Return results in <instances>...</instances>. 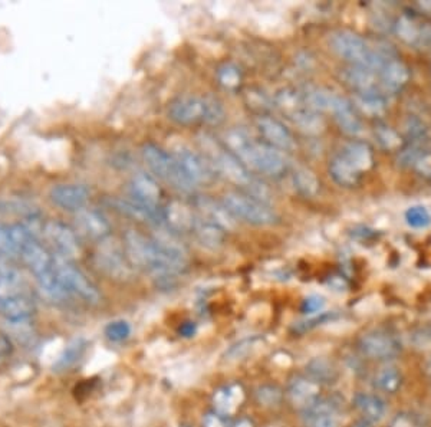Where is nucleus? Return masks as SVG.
Listing matches in <instances>:
<instances>
[{
  "label": "nucleus",
  "instance_id": "412c9836",
  "mask_svg": "<svg viewBox=\"0 0 431 427\" xmlns=\"http://www.w3.org/2000/svg\"><path fill=\"white\" fill-rule=\"evenodd\" d=\"M340 153L362 176L368 173L375 164L374 151L366 141L351 140L340 150Z\"/></svg>",
  "mask_w": 431,
  "mask_h": 427
},
{
  "label": "nucleus",
  "instance_id": "864d4df0",
  "mask_svg": "<svg viewBox=\"0 0 431 427\" xmlns=\"http://www.w3.org/2000/svg\"><path fill=\"white\" fill-rule=\"evenodd\" d=\"M352 427H373V424L368 423V421H366V420H359V421H356Z\"/></svg>",
  "mask_w": 431,
  "mask_h": 427
},
{
  "label": "nucleus",
  "instance_id": "473e14b6",
  "mask_svg": "<svg viewBox=\"0 0 431 427\" xmlns=\"http://www.w3.org/2000/svg\"><path fill=\"white\" fill-rule=\"evenodd\" d=\"M243 399L242 388L238 385H230L219 390L214 394V406L221 414H230L236 410Z\"/></svg>",
  "mask_w": 431,
  "mask_h": 427
},
{
  "label": "nucleus",
  "instance_id": "ddd939ff",
  "mask_svg": "<svg viewBox=\"0 0 431 427\" xmlns=\"http://www.w3.org/2000/svg\"><path fill=\"white\" fill-rule=\"evenodd\" d=\"M256 128L263 141L279 151H292L296 147L290 131L279 120L268 115L257 117Z\"/></svg>",
  "mask_w": 431,
  "mask_h": 427
},
{
  "label": "nucleus",
  "instance_id": "b1692460",
  "mask_svg": "<svg viewBox=\"0 0 431 427\" xmlns=\"http://www.w3.org/2000/svg\"><path fill=\"white\" fill-rule=\"evenodd\" d=\"M8 219H19L29 223L41 219V210L33 203L20 199H0V223Z\"/></svg>",
  "mask_w": 431,
  "mask_h": 427
},
{
  "label": "nucleus",
  "instance_id": "393cba45",
  "mask_svg": "<svg viewBox=\"0 0 431 427\" xmlns=\"http://www.w3.org/2000/svg\"><path fill=\"white\" fill-rule=\"evenodd\" d=\"M288 396L293 406L307 410L319 400V384L311 378H296L289 385Z\"/></svg>",
  "mask_w": 431,
  "mask_h": 427
},
{
  "label": "nucleus",
  "instance_id": "c03bdc74",
  "mask_svg": "<svg viewBox=\"0 0 431 427\" xmlns=\"http://www.w3.org/2000/svg\"><path fill=\"white\" fill-rule=\"evenodd\" d=\"M424 150H421L420 146L411 144L409 147H403L399 151V157H397V161H399V166L404 167V169H413L414 162L417 161V158L420 157V154Z\"/></svg>",
  "mask_w": 431,
  "mask_h": 427
},
{
  "label": "nucleus",
  "instance_id": "20e7f679",
  "mask_svg": "<svg viewBox=\"0 0 431 427\" xmlns=\"http://www.w3.org/2000/svg\"><path fill=\"white\" fill-rule=\"evenodd\" d=\"M141 154L150 172L157 179L164 180L183 193H191L194 190L193 183L186 177L173 153L165 151L157 144L147 143L143 146Z\"/></svg>",
  "mask_w": 431,
  "mask_h": 427
},
{
  "label": "nucleus",
  "instance_id": "4d7b16f0",
  "mask_svg": "<svg viewBox=\"0 0 431 427\" xmlns=\"http://www.w3.org/2000/svg\"><path fill=\"white\" fill-rule=\"evenodd\" d=\"M428 370L431 371V361H430V364H428Z\"/></svg>",
  "mask_w": 431,
  "mask_h": 427
},
{
  "label": "nucleus",
  "instance_id": "6ab92c4d",
  "mask_svg": "<svg viewBox=\"0 0 431 427\" xmlns=\"http://www.w3.org/2000/svg\"><path fill=\"white\" fill-rule=\"evenodd\" d=\"M37 312L35 304L23 295H0V314L12 324H23Z\"/></svg>",
  "mask_w": 431,
  "mask_h": 427
},
{
  "label": "nucleus",
  "instance_id": "58836bf2",
  "mask_svg": "<svg viewBox=\"0 0 431 427\" xmlns=\"http://www.w3.org/2000/svg\"><path fill=\"white\" fill-rule=\"evenodd\" d=\"M404 217H406L407 224L413 229H425L431 224V215L427 210V208L421 205L409 208Z\"/></svg>",
  "mask_w": 431,
  "mask_h": 427
},
{
  "label": "nucleus",
  "instance_id": "c85d7f7f",
  "mask_svg": "<svg viewBox=\"0 0 431 427\" xmlns=\"http://www.w3.org/2000/svg\"><path fill=\"white\" fill-rule=\"evenodd\" d=\"M305 420L308 427H338L337 410L333 403L318 400L305 410Z\"/></svg>",
  "mask_w": 431,
  "mask_h": 427
},
{
  "label": "nucleus",
  "instance_id": "a211bd4d",
  "mask_svg": "<svg viewBox=\"0 0 431 427\" xmlns=\"http://www.w3.org/2000/svg\"><path fill=\"white\" fill-rule=\"evenodd\" d=\"M341 79L355 92V95L381 92L378 74L368 68L348 65L341 71Z\"/></svg>",
  "mask_w": 431,
  "mask_h": 427
},
{
  "label": "nucleus",
  "instance_id": "e433bc0d",
  "mask_svg": "<svg viewBox=\"0 0 431 427\" xmlns=\"http://www.w3.org/2000/svg\"><path fill=\"white\" fill-rule=\"evenodd\" d=\"M401 384H403V374L394 366L382 367L375 376L377 388L387 394L397 393L401 388Z\"/></svg>",
  "mask_w": 431,
  "mask_h": 427
},
{
  "label": "nucleus",
  "instance_id": "7c9ffc66",
  "mask_svg": "<svg viewBox=\"0 0 431 427\" xmlns=\"http://www.w3.org/2000/svg\"><path fill=\"white\" fill-rule=\"evenodd\" d=\"M307 373L312 381L319 383H335L338 380V370L334 366L333 361H329L325 357L312 358L307 364Z\"/></svg>",
  "mask_w": 431,
  "mask_h": 427
},
{
  "label": "nucleus",
  "instance_id": "6e6d98bb",
  "mask_svg": "<svg viewBox=\"0 0 431 427\" xmlns=\"http://www.w3.org/2000/svg\"><path fill=\"white\" fill-rule=\"evenodd\" d=\"M236 427H252V423L247 421V420H242L240 423H238Z\"/></svg>",
  "mask_w": 431,
  "mask_h": 427
},
{
  "label": "nucleus",
  "instance_id": "3c124183",
  "mask_svg": "<svg viewBox=\"0 0 431 427\" xmlns=\"http://www.w3.org/2000/svg\"><path fill=\"white\" fill-rule=\"evenodd\" d=\"M205 427H223L220 419L214 414H209L206 419H205Z\"/></svg>",
  "mask_w": 431,
  "mask_h": 427
},
{
  "label": "nucleus",
  "instance_id": "a18cd8bd",
  "mask_svg": "<svg viewBox=\"0 0 431 427\" xmlns=\"http://www.w3.org/2000/svg\"><path fill=\"white\" fill-rule=\"evenodd\" d=\"M413 169L416 170V173L418 176H421L423 179L431 180V151L424 150L420 157L417 158V161L414 162Z\"/></svg>",
  "mask_w": 431,
  "mask_h": 427
},
{
  "label": "nucleus",
  "instance_id": "5fc2aeb1",
  "mask_svg": "<svg viewBox=\"0 0 431 427\" xmlns=\"http://www.w3.org/2000/svg\"><path fill=\"white\" fill-rule=\"evenodd\" d=\"M420 6L423 11H431V2H423L420 4Z\"/></svg>",
  "mask_w": 431,
  "mask_h": 427
},
{
  "label": "nucleus",
  "instance_id": "f704fd0d",
  "mask_svg": "<svg viewBox=\"0 0 431 427\" xmlns=\"http://www.w3.org/2000/svg\"><path fill=\"white\" fill-rule=\"evenodd\" d=\"M84 351H85L84 340L78 338V340L71 341L68 345H66L62 350V352L56 358V361L53 363V370L55 371H66V370H70L72 366H75L78 361L81 359Z\"/></svg>",
  "mask_w": 431,
  "mask_h": 427
},
{
  "label": "nucleus",
  "instance_id": "ea45409f",
  "mask_svg": "<svg viewBox=\"0 0 431 427\" xmlns=\"http://www.w3.org/2000/svg\"><path fill=\"white\" fill-rule=\"evenodd\" d=\"M105 337L112 343L125 341L131 336V325L125 319H115L105 325L104 328Z\"/></svg>",
  "mask_w": 431,
  "mask_h": 427
},
{
  "label": "nucleus",
  "instance_id": "a19ab883",
  "mask_svg": "<svg viewBox=\"0 0 431 427\" xmlns=\"http://www.w3.org/2000/svg\"><path fill=\"white\" fill-rule=\"evenodd\" d=\"M257 402L263 406L274 407L278 406L282 400V391L276 385H260L256 391Z\"/></svg>",
  "mask_w": 431,
  "mask_h": 427
},
{
  "label": "nucleus",
  "instance_id": "dca6fc26",
  "mask_svg": "<svg viewBox=\"0 0 431 427\" xmlns=\"http://www.w3.org/2000/svg\"><path fill=\"white\" fill-rule=\"evenodd\" d=\"M19 256L37 278L55 268V256L39 242V239H32L23 245L19 250Z\"/></svg>",
  "mask_w": 431,
  "mask_h": 427
},
{
  "label": "nucleus",
  "instance_id": "bb28decb",
  "mask_svg": "<svg viewBox=\"0 0 431 427\" xmlns=\"http://www.w3.org/2000/svg\"><path fill=\"white\" fill-rule=\"evenodd\" d=\"M354 406L362 416V420L371 424L382 421L387 416V404L377 394L358 393L354 397Z\"/></svg>",
  "mask_w": 431,
  "mask_h": 427
},
{
  "label": "nucleus",
  "instance_id": "f8f14e48",
  "mask_svg": "<svg viewBox=\"0 0 431 427\" xmlns=\"http://www.w3.org/2000/svg\"><path fill=\"white\" fill-rule=\"evenodd\" d=\"M77 232L85 239L101 243L111 238V224L107 217L95 209H84L75 213Z\"/></svg>",
  "mask_w": 431,
  "mask_h": 427
},
{
  "label": "nucleus",
  "instance_id": "37998d69",
  "mask_svg": "<svg viewBox=\"0 0 431 427\" xmlns=\"http://www.w3.org/2000/svg\"><path fill=\"white\" fill-rule=\"evenodd\" d=\"M16 255H18V250L13 243L9 226L0 223V256L12 257Z\"/></svg>",
  "mask_w": 431,
  "mask_h": 427
},
{
  "label": "nucleus",
  "instance_id": "f03ea898",
  "mask_svg": "<svg viewBox=\"0 0 431 427\" xmlns=\"http://www.w3.org/2000/svg\"><path fill=\"white\" fill-rule=\"evenodd\" d=\"M200 144L205 157L210 161L217 176H221L235 186L242 187L245 190L243 193L266 202V197H264L268 193L266 187L252 174V172L226 146L217 143L207 134L200 137Z\"/></svg>",
  "mask_w": 431,
  "mask_h": 427
},
{
  "label": "nucleus",
  "instance_id": "2eb2a0df",
  "mask_svg": "<svg viewBox=\"0 0 431 427\" xmlns=\"http://www.w3.org/2000/svg\"><path fill=\"white\" fill-rule=\"evenodd\" d=\"M410 81V70L407 65L397 56L385 62L381 71L378 72L380 91L385 95H395L404 89Z\"/></svg>",
  "mask_w": 431,
  "mask_h": 427
},
{
  "label": "nucleus",
  "instance_id": "9d476101",
  "mask_svg": "<svg viewBox=\"0 0 431 427\" xmlns=\"http://www.w3.org/2000/svg\"><path fill=\"white\" fill-rule=\"evenodd\" d=\"M91 189L81 183H60L52 186L49 190V200L52 205L71 213H78L86 209Z\"/></svg>",
  "mask_w": 431,
  "mask_h": 427
},
{
  "label": "nucleus",
  "instance_id": "c756f323",
  "mask_svg": "<svg viewBox=\"0 0 431 427\" xmlns=\"http://www.w3.org/2000/svg\"><path fill=\"white\" fill-rule=\"evenodd\" d=\"M263 345V338L259 336H252L242 338L231 344L223 354V361L226 364H236L239 361L246 359L249 355L255 354Z\"/></svg>",
  "mask_w": 431,
  "mask_h": 427
},
{
  "label": "nucleus",
  "instance_id": "f3484780",
  "mask_svg": "<svg viewBox=\"0 0 431 427\" xmlns=\"http://www.w3.org/2000/svg\"><path fill=\"white\" fill-rule=\"evenodd\" d=\"M164 222L167 223V229L176 235L193 232V227L197 219V213L193 206L184 200H172L164 209Z\"/></svg>",
  "mask_w": 431,
  "mask_h": 427
},
{
  "label": "nucleus",
  "instance_id": "79ce46f5",
  "mask_svg": "<svg viewBox=\"0 0 431 427\" xmlns=\"http://www.w3.org/2000/svg\"><path fill=\"white\" fill-rule=\"evenodd\" d=\"M217 77H219V81L220 84L224 87V88H229V89H233L236 87H239L240 84V72L239 70L235 67V65H224V67H221L217 72Z\"/></svg>",
  "mask_w": 431,
  "mask_h": 427
},
{
  "label": "nucleus",
  "instance_id": "f257e3e1",
  "mask_svg": "<svg viewBox=\"0 0 431 427\" xmlns=\"http://www.w3.org/2000/svg\"><path fill=\"white\" fill-rule=\"evenodd\" d=\"M224 146L252 172L269 177H282L288 169L286 155L275 147L250 137L246 131L233 128L226 133Z\"/></svg>",
  "mask_w": 431,
  "mask_h": 427
},
{
  "label": "nucleus",
  "instance_id": "4c0bfd02",
  "mask_svg": "<svg viewBox=\"0 0 431 427\" xmlns=\"http://www.w3.org/2000/svg\"><path fill=\"white\" fill-rule=\"evenodd\" d=\"M404 131H406L407 137L416 146H420V143H423L428 136V129H427L425 124L416 115L407 117V120L404 122Z\"/></svg>",
  "mask_w": 431,
  "mask_h": 427
},
{
  "label": "nucleus",
  "instance_id": "cd10ccee",
  "mask_svg": "<svg viewBox=\"0 0 431 427\" xmlns=\"http://www.w3.org/2000/svg\"><path fill=\"white\" fill-rule=\"evenodd\" d=\"M191 234H194L197 241L200 242L205 248L219 249L224 243L227 232L220 226H217L216 223L197 215Z\"/></svg>",
  "mask_w": 431,
  "mask_h": 427
},
{
  "label": "nucleus",
  "instance_id": "0eeeda50",
  "mask_svg": "<svg viewBox=\"0 0 431 427\" xmlns=\"http://www.w3.org/2000/svg\"><path fill=\"white\" fill-rule=\"evenodd\" d=\"M95 265L111 279L128 281L134 275V267L128 260L124 246L108 238L101 242L95 252Z\"/></svg>",
  "mask_w": 431,
  "mask_h": 427
},
{
  "label": "nucleus",
  "instance_id": "2f4dec72",
  "mask_svg": "<svg viewBox=\"0 0 431 427\" xmlns=\"http://www.w3.org/2000/svg\"><path fill=\"white\" fill-rule=\"evenodd\" d=\"M295 190L307 199H314L319 193L321 183L316 174L308 167H297L292 174Z\"/></svg>",
  "mask_w": 431,
  "mask_h": 427
},
{
  "label": "nucleus",
  "instance_id": "603ef678",
  "mask_svg": "<svg viewBox=\"0 0 431 427\" xmlns=\"http://www.w3.org/2000/svg\"><path fill=\"white\" fill-rule=\"evenodd\" d=\"M194 325L191 324V322H186L181 328H180V333L183 334V336H186V337H190V336H193L194 334Z\"/></svg>",
  "mask_w": 431,
  "mask_h": 427
},
{
  "label": "nucleus",
  "instance_id": "6e6552de",
  "mask_svg": "<svg viewBox=\"0 0 431 427\" xmlns=\"http://www.w3.org/2000/svg\"><path fill=\"white\" fill-rule=\"evenodd\" d=\"M42 236L58 253V257L72 260L79 256L81 245L71 226L59 220H49L42 226Z\"/></svg>",
  "mask_w": 431,
  "mask_h": 427
},
{
  "label": "nucleus",
  "instance_id": "09e8293b",
  "mask_svg": "<svg viewBox=\"0 0 431 427\" xmlns=\"http://www.w3.org/2000/svg\"><path fill=\"white\" fill-rule=\"evenodd\" d=\"M13 352V344L9 337L0 334V361L8 358Z\"/></svg>",
  "mask_w": 431,
  "mask_h": 427
},
{
  "label": "nucleus",
  "instance_id": "aec40b11",
  "mask_svg": "<svg viewBox=\"0 0 431 427\" xmlns=\"http://www.w3.org/2000/svg\"><path fill=\"white\" fill-rule=\"evenodd\" d=\"M330 114L334 115L340 129L344 131L347 136L356 137L362 133V121L356 113V108L342 95H338Z\"/></svg>",
  "mask_w": 431,
  "mask_h": 427
},
{
  "label": "nucleus",
  "instance_id": "4be33fe9",
  "mask_svg": "<svg viewBox=\"0 0 431 427\" xmlns=\"http://www.w3.org/2000/svg\"><path fill=\"white\" fill-rule=\"evenodd\" d=\"M274 103H275V107L290 121H293L296 117H300L305 110H308L302 91L289 88V87L282 88L275 94Z\"/></svg>",
  "mask_w": 431,
  "mask_h": 427
},
{
  "label": "nucleus",
  "instance_id": "1a4fd4ad",
  "mask_svg": "<svg viewBox=\"0 0 431 427\" xmlns=\"http://www.w3.org/2000/svg\"><path fill=\"white\" fill-rule=\"evenodd\" d=\"M173 154L186 177L193 183L194 187L200 184H210L216 179L217 174L205 155H200L188 147H180L174 150Z\"/></svg>",
  "mask_w": 431,
  "mask_h": 427
},
{
  "label": "nucleus",
  "instance_id": "c9c22d12",
  "mask_svg": "<svg viewBox=\"0 0 431 427\" xmlns=\"http://www.w3.org/2000/svg\"><path fill=\"white\" fill-rule=\"evenodd\" d=\"M374 136L382 150L387 151H400L404 147V139L399 133V131L394 129L392 127L380 122L374 128Z\"/></svg>",
  "mask_w": 431,
  "mask_h": 427
},
{
  "label": "nucleus",
  "instance_id": "39448f33",
  "mask_svg": "<svg viewBox=\"0 0 431 427\" xmlns=\"http://www.w3.org/2000/svg\"><path fill=\"white\" fill-rule=\"evenodd\" d=\"M223 205L235 219H240L253 226H269L276 223L279 219L268 202L243 191L224 194Z\"/></svg>",
  "mask_w": 431,
  "mask_h": 427
},
{
  "label": "nucleus",
  "instance_id": "13d9d810",
  "mask_svg": "<svg viewBox=\"0 0 431 427\" xmlns=\"http://www.w3.org/2000/svg\"><path fill=\"white\" fill-rule=\"evenodd\" d=\"M180 427H190V426H186V424H184V426H180Z\"/></svg>",
  "mask_w": 431,
  "mask_h": 427
},
{
  "label": "nucleus",
  "instance_id": "5701e85b",
  "mask_svg": "<svg viewBox=\"0 0 431 427\" xmlns=\"http://www.w3.org/2000/svg\"><path fill=\"white\" fill-rule=\"evenodd\" d=\"M195 206L198 209V216H202L221 229H224L226 232H230L235 229V217L231 216V213L226 209L223 203H217L209 197H198Z\"/></svg>",
  "mask_w": 431,
  "mask_h": 427
},
{
  "label": "nucleus",
  "instance_id": "49530a36",
  "mask_svg": "<svg viewBox=\"0 0 431 427\" xmlns=\"http://www.w3.org/2000/svg\"><path fill=\"white\" fill-rule=\"evenodd\" d=\"M326 305V301L321 295H309L302 302V311L305 314H318L322 312Z\"/></svg>",
  "mask_w": 431,
  "mask_h": 427
},
{
  "label": "nucleus",
  "instance_id": "72a5a7b5",
  "mask_svg": "<svg viewBox=\"0 0 431 427\" xmlns=\"http://www.w3.org/2000/svg\"><path fill=\"white\" fill-rule=\"evenodd\" d=\"M354 107L370 117H381L385 113V96L381 92L355 95Z\"/></svg>",
  "mask_w": 431,
  "mask_h": 427
},
{
  "label": "nucleus",
  "instance_id": "a878e982",
  "mask_svg": "<svg viewBox=\"0 0 431 427\" xmlns=\"http://www.w3.org/2000/svg\"><path fill=\"white\" fill-rule=\"evenodd\" d=\"M328 172L330 179H333L338 186L345 189H354L362 180V174L341 155L340 151L329 160Z\"/></svg>",
  "mask_w": 431,
  "mask_h": 427
},
{
  "label": "nucleus",
  "instance_id": "4468645a",
  "mask_svg": "<svg viewBox=\"0 0 431 427\" xmlns=\"http://www.w3.org/2000/svg\"><path fill=\"white\" fill-rule=\"evenodd\" d=\"M359 350L368 358L388 359L399 354L400 344L387 331L374 330L361 337Z\"/></svg>",
  "mask_w": 431,
  "mask_h": 427
},
{
  "label": "nucleus",
  "instance_id": "423d86ee",
  "mask_svg": "<svg viewBox=\"0 0 431 427\" xmlns=\"http://www.w3.org/2000/svg\"><path fill=\"white\" fill-rule=\"evenodd\" d=\"M55 271L60 285L70 297L75 295L91 305L101 302V292L98 291L96 285L71 260L55 256Z\"/></svg>",
  "mask_w": 431,
  "mask_h": 427
},
{
  "label": "nucleus",
  "instance_id": "8fccbe9b",
  "mask_svg": "<svg viewBox=\"0 0 431 427\" xmlns=\"http://www.w3.org/2000/svg\"><path fill=\"white\" fill-rule=\"evenodd\" d=\"M391 427H413V423H411V420L407 416L401 414V416H397L392 420Z\"/></svg>",
  "mask_w": 431,
  "mask_h": 427
},
{
  "label": "nucleus",
  "instance_id": "9b49d317",
  "mask_svg": "<svg viewBox=\"0 0 431 427\" xmlns=\"http://www.w3.org/2000/svg\"><path fill=\"white\" fill-rule=\"evenodd\" d=\"M161 196L162 191L155 177L143 172L132 176L129 181V199L151 210L162 212L164 209L160 206Z\"/></svg>",
  "mask_w": 431,
  "mask_h": 427
},
{
  "label": "nucleus",
  "instance_id": "7ed1b4c3",
  "mask_svg": "<svg viewBox=\"0 0 431 427\" xmlns=\"http://www.w3.org/2000/svg\"><path fill=\"white\" fill-rule=\"evenodd\" d=\"M224 107L216 96L206 95H183L169 107V118L179 125L209 124L219 125L224 121Z\"/></svg>",
  "mask_w": 431,
  "mask_h": 427
},
{
  "label": "nucleus",
  "instance_id": "de8ad7c7",
  "mask_svg": "<svg viewBox=\"0 0 431 427\" xmlns=\"http://www.w3.org/2000/svg\"><path fill=\"white\" fill-rule=\"evenodd\" d=\"M413 344L417 348H430L431 347V328H420L413 336Z\"/></svg>",
  "mask_w": 431,
  "mask_h": 427
}]
</instances>
